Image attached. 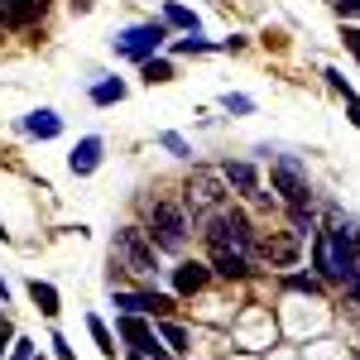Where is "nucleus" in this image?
Wrapping results in <instances>:
<instances>
[{
  "mask_svg": "<svg viewBox=\"0 0 360 360\" xmlns=\"http://www.w3.org/2000/svg\"><path fill=\"white\" fill-rule=\"evenodd\" d=\"M341 39H346V49H351V53L360 58V29H351V25H346V34H341Z\"/></svg>",
  "mask_w": 360,
  "mask_h": 360,
  "instance_id": "31",
  "label": "nucleus"
},
{
  "mask_svg": "<svg viewBox=\"0 0 360 360\" xmlns=\"http://www.w3.org/2000/svg\"><path fill=\"white\" fill-rule=\"evenodd\" d=\"M144 236H149V245H154V250L178 255V250H183V240H188V212H183L178 202L159 197V202L149 207V226H144Z\"/></svg>",
  "mask_w": 360,
  "mask_h": 360,
  "instance_id": "1",
  "label": "nucleus"
},
{
  "mask_svg": "<svg viewBox=\"0 0 360 360\" xmlns=\"http://www.w3.org/2000/svg\"><path fill=\"white\" fill-rule=\"evenodd\" d=\"M111 255L130 269V274H154L159 269V259H154V245H149V236L139 231V226H125V231H115V245Z\"/></svg>",
  "mask_w": 360,
  "mask_h": 360,
  "instance_id": "6",
  "label": "nucleus"
},
{
  "mask_svg": "<svg viewBox=\"0 0 360 360\" xmlns=\"http://www.w3.org/2000/svg\"><path fill=\"white\" fill-rule=\"evenodd\" d=\"M0 303H10V283L5 278H0Z\"/></svg>",
  "mask_w": 360,
  "mask_h": 360,
  "instance_id": "35",
  "label": "nucleus"
},
{
  "mask_svg": "<svg viewBox=\"0 0 360 360\" xmlns=\"http://www.w3.org/2000/svg\"><path fill=\"white\" fill-rule=\"evenodd\" d=\"M101 149H106V144H101V135H86V139H77V149L68 154V168H72L77 178H91V173L101 168Z\"/></svg>",
  "mask_w": 360,
  "mask_h": 360,
  "instance_id": "12",
  "label": "nucleus"
},
{
  "mask_svg": "<svg viewBox=\"0 0 360 360\" xmlns=\"http://www.w3.org/2000/svg\"><path fill=\"white\" fill-rule=\"evenodd\" d=\"M5 240H10V231H5V226H0V245H5Z\"/></svg>",
  "mask_w": 360,
  "mask_h": 360,
  "instance_id": "36",
  "label": "nucleus"
},
{
  "mask_svg": "<svg viewBox=\"0 0 360 360\" xmlns=\"http://www.w3.org/2000/svg\"><path fill=\"white\" fill-rule=\"evenodd\" d=\"M49 346H53L58 360H72V346H68V336H63V332H53V341H49Z\"/></svg>",
  "mask_w": 360,
  "mask_h": 360,
  "instance_id": "26",
  "label": "nucleus"
},
{
  "mask_svg": "<svg viewBox=\"0 0 360 360\" xmlns=\"http://www.w3.org/2000/svg\"><path fill=\"white\" fill-rule=\"evenodd\" d=\"M269 183L274 193L288 202V207H312V188H307V168L293 159V154H278L269 164Z\"/></svg>",
  "mask_w": 360,
  "mask_h": 360,
  "instance_id": "5",
  "label": "nucleus"
},
{
  "mask_svg": "<svg viewBox=\"0 0 360 360\" xmlns=\"http://www.w3.org/2000/svg\"><path fill=\"white\" fill-rule=\"evenodd\" d=\"M327 5H332L336 15H346V20H351V15H360V0H327Z\"/></svg>",
  "mask_w": 360,
  "mask_h": 360,
  "instance_id": "29",
  "label": "nucleus"
},
{
  "mask_svg": "<svg viewBox=\"0 0 360 360\" xmlns=\"http://www.w3.org/2000/svg\"><path fill=\"white\" fill-rule=\"evenodd\" d=\"M341 283H346V293H351V303H360V264H356V269H351L346 278H341Z\"/></svg>",
  "mask_w": 360,
  "mask_h": 360,
  "instance_id": "28",
  "label": "nucleus"
},
{
  "mask_svg": "<svg viewBox=\"0 0 360 360\" xmlns=\"http://www.w3.org/2000/svg\"><path fill=\"white\" fill-rule=\"evenodd\" d=\"M5 341H10V322H5V317H0V360H5V351H10V346H5Z\"/></svg>",
  "mask_w": 360,
  "mask_h": 360,
  "instance_id": "32",
  "label": "nucleus"
},
{
  "mask_svg": "<svg viewBox=\"0 0 360 360\" xmlns=\"http://www.w3.org/2000/svg\"><path fill=\"white\" fill-rule=\"evenodd\" d=\"M351 125L360 130V101H351Z\"/></svg>",
  "mask_w": 360,
  "mask_h": 360,
  "instance_id": "33",
  "label": "nucleus"
},
{
  "mask_svg": "<svg viewBox=\"0 0 360 360\" xmlns=\"http://www.w3.org/2000/svg\"><path fill=\"white\" fill-rule=\"evenodd\" d=\"M115 101H125V82L120 77H106V82L91 86V106H115Z\"/></svg>",
  "mask_w": 360,
  "mask_h": 360,
  "instance_id": "16",
  "label": "nucleus"
},
{
  "mask_svg": "<svg viewBox=\"0 0 360 360\" xmlns=\"http://www.w3.org/2000/svg\"><path fill=\"white\" fill-rule=\"evenodd\" d=\"M221 178H226V188H236L240 197L269 202V193L259 188V168H255V164H245V159H236V164H221Z\"/></svg>",
  "mask_w": 360,
  "mask_h": 360,
  "instance_id": "9",
  "label": "nucleus"
},
{
  "mask_svg": "<svg viewBox=\"0 0 360 360\" xmlns=\"http://www.w3.org/2000/svg\"><path fill=\"white\" fill-rule=\"evenodd\" d=\"M207 259H212V274H221V278L250 274V255H240V250H231V245H207Z\"/></svg>",
  "mask_w": 360,
  "mask_h": 360,
  "instance_id": "10",
  "label": "nucleus"
},
{
  "mask_svg": "<svg viewBox=\"0 0 360 360\" xmlns=\"http://www.w3.org/2000/svg\"><path fill=\"white\" fill-rule=\"evenodd\" d=\"M159 144H164V149L173 154V159H193V144H188V139L178 135V130H164V135H159Z\"/></svg>",
  "mask_w": 360,
  "mask_h": 360,
  "instance_id": "22",
  "label": "nucleus"
},
{
  "mask_svg": "<svg viewBox=\"0 0 360 360\" xmlns=\"http://www.w3.org/2000/svg\"><path fill=\"white\" fill-rule=\"evenodd\" d=\"M221 106H226L231 115H250V111H255V101H250V96H240V91H226Z\"/></svg>",
  "mask_w": 360,
  "mask_h": 360,
  "instance_id": "25",
  "label": "nucleus"
},
{
  "mask_svg": "<svg viewBox=\"0 0 360 360\" xmlns=\"http://www.w3.org/2000/svg\"><path fill=\"white\" fill-rule=\"evenodd\" d=\"M111 303L120 307V312H139V317H168L173 312V298L168 293H125V288H111Z\"/></svg>",
  "mask_w": 360,
  "mask_h": 360,
  "instance_id": "7",
  "label": "nucleus"
},
{
  "mask_svg": "<svg viewBox=\"0 0 360 360\" xmlns=\"http://www.w3.org/2000/svg\"><path fill=\"white\" fill-rule=\"evenodd\" d=\"M168 39V25L164 20H144V25H130L120 29L111 44H115V58H130V63H144V58H154L159 49H164Z\"/></svg>",
  "mask_w": 360,
  "mask_h": 360,
  "instance_id": "4",
  "label": "nucleus"
},
{
  "mask_svg": "<svg viewBox=\"0 0 360 360\" xmlns=\"http://www.w3.org/2000/svg\"><path fill=\"white\" fill-rule=\"evenodd\" d=\"M159 341H164L168 351H188V327H183V322H168V317H159Z\"/></svg>",
  "mask_w": 360,
  "mask_h": 360,
  "instance_id": "18",
  "label": "nucleus"
},
{
  "mask_svg": "<svg viewBox=\"0 0 360 360\" xmlns=\"http://www.w3.org/2000/svg\"><path fill=\"white\" fill-rule=\"evenodd\" d=\"M139 72H144V82L154 86V82H173V63H168V58H144V63H139Z\"/></svg>",
  "mask_w": 360,
  "mask_h": 360,
  "instance_id": "19",
  "label": "nucleus"
},
{
  "mask_svg": "<svg viewBox=\"0 0 360 360\" xmlns=\"http://www.w3.org/2000/svg\"><path fill=\"white\" fill-rule=\"evenodd\" d=\"M240 49H245V39H240V34H231V39L217 44V53H240Z\"/></svg>",
  "mask_w": 360,
  "mask_h": 360,
  "instance_id": "30",
  "label": "nucleus"
},
{
  "mask_svg": "<svg viewBox=\"0 0 360 360\" xmlns=\"http://www.w3.org/2000/svg\"><path fill=\"white\" fill-rule=\"evenodd\" d=\"M322 77H327V86H332L336 96H346V106H351V101H356V91H351V82H346V77H341V72H336V68H327V72H322Z\"/></svg>",
  "mask_w": 360,
  "mask_h": 360,
  "instance_id": "24",
  "label": "nucleus"
},
{
  "mask_svg": "<svg viewBox=\"0 0 360 360\" xmlns=\"http://www.w3.org/2000/svg\"><path fill=\"white\" fill-rule=\"evenodd\" d=\"M207 278H212V264L183 259V264L173 269V293H183V298H197V293L207 288Z\"/></svg>",
  "mask_w": 360,
  "mask_h": 360,
  "instance_id": "11",
  "label": "nucleus"
},
{
  "mask_svg": "<svg viewBox=\"0 0 360 360\" xmlns=\"http://www.w3.org/2000/svg\"><path fill=\"white\" fill-rule=\"evenodd\" d=\"M44 5H49V0H15V5L5 10V20H15V25H29V20H39V15H44Z\"/></svg>",
  "mask_w": 360,
  "mask_h": 360,
  "instance_id": "20",
  "label": "nucleus"
},
{
  "mask_svg": "<svg viewBox=\"0 0 360 360\" xmlns=\"http://www.w3.org/2000/svg\"><path fill=\"white\" fill-rule=\"evenodd\" d=\"M25 130L34 139H58V135H63V115H58L53 106H39V111L25 115Z\"/></svg>",
  "mask_w": 360,
  "mask_h": 360,
  "instance_id": "13",
  "label": "nucleus"
},
{
  "mask_svg": "<svg viewBox=\"0 0 360 360\" xmlns=\"http://www.w3.org/2000/svg\"><path fill=\"white\" fill-rule=\"evenodd\" d=\"M29 298H34V307H39L44 317H58V312H63L58 288H53V283H44V278H29Z\"/></svg>",
  "mask_w": 360,
  "mask_h": 360,
  "instance_id": "14",
  "label": "nucleus"
},
{
  "mask_svg": "<svg viewBox=\"0 0 360 360\" xmlns=\"http://www.w3.org/2000/svg\"><path fill=\"white\" fill-rule=\"evenodd\" d=\"M255 255H259V259H269V264H278V269H293L303 250H298V236H293V231H288V236L278 231V236H264V240H255Z\"/></svg>",
  "mask_w": 360,
  "mask_h": 360,
  "instance_id": "8",
  "label": "nucleus"
},
{
  "mask_svg": "<svg viewBox=\"0 0 360 360\" xmlns=\"http://www.w3.org/2000/svg\"><path fill=\"white\" fill-rule=\"evenodd\" d=\"M207 221V245H231L250 255L255 259V231H250V217L245 212H236V207H217L212 217H202Z\"/></svg>",
  "mask_w": 360,
  "mask_h": 360,
  "instance_id": "2",
  "label": "nucleus"
},
{
  "mask_svg": "<svg viewBox=\"0 0 360 360\" xmlns=\"http://www.w3.org/2000/svg\"><path fill=\"white\" fill-rule=\"evenodd\" d=\"M29 360H44V356H29Z\"/></svg>",
  "mask_w": 360,
  "mask_h": 360,
  "instance_id": "37",
  "label": "nucleus"
},
{
  "mask_svg": "<svg viewBox=\"0 0 360 360\" xmlns=\"http://www.w3.org/2000/svg\"><path fill=\"white\" fill-rule=\"evenodd\" d=\"M183 193H188V207H183V212H193L197 221H202V217H212L217 207H226L231 188H226L221 168H193V178H188Z\"/></svg>",
  "mask_w": 360,
  "mask_h": 360,
  "instance_id": "3",
  "label": "nucleus"
},
{
  "mask_svg": "<svg viewBox=\"0 0 360 360\" xmlns=\"http://www.w3.org/2000/svg\"><path fill=\"white\" fill-rule=\"evenodd\" d=\"M164 25H168V29H183V34H197V29H202V20H197L188 5H178V0H164Z\"/></svg>",
  "mask_w": 360,
  "mask_h": 360,
  "instance_id": "15",
  "label": "nucleus"
},
{
  "mask_svg": "<svg viewBox=\"0 0 360 360\" xmlns=\"http://www.w3.org/2000/svg\"><path fill=\"white\" fill-rule=\"evenodd\" d=\"M86 332H91V341H96V351H101V356H106V360H115V341H111V327H106V322H101L96 312L86 317Z\"/></svg>",
  "mask_w": 360,
  "mask_h": 360,
  "instance_id": "17",
  "label": "nucleus"
},
{
  "mask_svg": "<svg viewBox=\"0 0 360 360\" xmlns=\"http://www.w3.org/2000/svg\"><path fill=\"white\" fill-rule=\"evenodd\" d=\"M283 288H293V293H322V278L317 274H283Z\"/></svg>",
  "mask_w": 360,
  "mask_h": 360,
  "instance_id": "23",
  "label": "nucleus"
},
{
  "mask_svg": "<svg viewBox=\"0 0 360 360\" xmlns=\"http://www.w3.org/2000/svg\"><path fill=\"white\" fill-rule=\"evenodd\" d=\"M29 356H34V341H29V336H20V341H15V351H10L5 360H29Z\"/></svg>",
  "mask_w": 360,
  "mask_h": 360,
  "instance_id": "27",
  "label": "nucleus"
},
{
  "mask_svg": "<svg viewBox=\"0 0 360 360\" xmlns=\"http://www.w3.org/2000/svg\"><path fill=\"white\" fill-rule=\"evenodd\" d=\"M173 49H178V53H217V44H212V39H202V29H197V34H188V39H178V44H173Z\"/></svg>",
  "mask_w": 360,
  "mask_h": 360,
  "instance_id": "21",
  "label": "nucleus"
},
{
  "mask_svg": "<svg viewBox=\"0 0 360 360\" xmlns=\"http://www.w3.org/2000/svg\"><path fill=\"white\" fill-rule=\"evenodd\" d=\"M72 10H77V15H86V10H91V0H72Z\"/></svg>",
  "mask_w": 360,
  "mask_h": 360,
  "instance_id": "34",
  "label": "nucleus"
}]
</instances>
